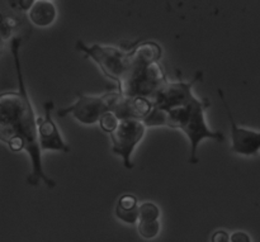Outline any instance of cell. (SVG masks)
I'll use <instances>...</instances> for the list:
<instances>
[{"instance_id":"ba28073f","label":"cell","mask_w":260,"mask_h":242,"mask_svg":"<svg viewBox=\"0 0 260 242\" xmlns=\"http://www.w3.org/2000/svg\"><path fill=\"white\" fill-rule=\"evenodd\" d=\"M53 101L48 100L45 103V118L38 124V144L41 151H62L69 152L70 147L65 144L58 132L57 126L52 119Z\"/></svg>"},{"instance_id":"9c48e42d","label":"cell","mask_w":260,"mask_h":242,"mask_svg":"<svg viewBox=\"0 0 260 242\" xmlns=\"http://www.w3.org/2000/svg\"><path fill=\"white\" fill-rule=\"evenodd\" d=\"M151 111L152 103L147 99L128 98V96L122 95L111 112L118 118V121H123V119L144 121Z\"/></svg>"},{"instance_id":"30bf717a","label":"cell","mask_w":260,"mask_h":242,"mask_svg":"<svg viewBox=\"0 0 260 242\" xmlns=\"http://www.w3.org/2000/svg\"><path fill=\"white\" fill-rule=\"evenodd\" d=\"M29 19L37 27H48L56 19V7L50 0H35L32 8L29 9Z\"/></svg>"},{"instance_id":"e0dca14e","label":"cell","mask_w":260,"mask_h":242,"mask_svg":"<svg viewBox=\"0 0 260 242\" xmlns=\"http://www.w3.org/2000/svg\"><path fill=\"white\" fill-rule=\"evenodd\" d=\"M33 3H35V0H19V2H15V4L20 7L22 10H29L32 8Z\"/></svg>"},{"instance_id":"3957f363","label":"cell","mask_w":260,"mask_h":242,"mask_svg":"<svg viewBox=\"0 0 260 242\" xmlns=\"http://www.w3.org/2000/svg\"><path fill=\"white\" fill-rule=\"evenodd\" d=\"M79 52H84L88 57L93 58L102 73L111 80L121 83L129 68V51L131 48H119L113 46L86 45L84 41H78L75 45Z\"/></svg>"},{"instance_id":"8fae6325","label":"cell","mask_w":260,"mask_h":242,"mask_svg":"<svg viewBox=\"0 0 260 242\" xmlns=\"http://www.w3.org/2000/svg\"><path fill=\"white\" fill-rule=\"evenodd\" d=\"M139 200L135 195L124 194L116 205V216L127 225H135L139 221Z\"/></svg>"},{"instance_id":"9a60e30c","label":"cell","mask_w":260,"mask_h":242,"mask_svg":"<svg viewBox=\"0 0 260 242\" xmlns=\"http://www.w3.org/2000/svg\"><path fill=\"white\" fill-rule=\"evenodd\" d=\"M212 242H230V236L225 231H217L213 233Z\"/></svg>"},{"instance_id":"7c38bea8","label":"cell","mask_w":260,"mask_h":242,"mask_svg":"<svg viewBox=\"0 0 260 242\" xmlns=\"http://www.w3.org/2000/svg\"><path fill=\"white\" fill-rule=\"evenodd\" d=\"M137 230L139 233L144 238H154L156 237L160 231L159 221H139Z\"/></svg>"},{"instance_id":"4fadbf2b","label":"cell","mask_w":260,"mask_h":242,"mask_svg":"<svg viewBox=\"0 0 260 242\" xmlns=\"http://www.w3.org/2000/svg\"><path fill=\"white\" fill-rule=\"evenodd\" d=\"M159 217L160 210L154 203H144L139 207V221H159Z\"/></svg>"},{"instance_id":"2e32d148","label":"cell","mask_w":260,"mask_h":242,"mask_svg":"<svg viewBox=\"0 0 260 242\" xmlns=\"http://www.w3.org/2000/svg\"><path fill=\"white\" fill-rule=\"evenodd\" d=\"M230 242H250V237L244 232H235L230 237Z\"/></svg>"},{"instance_id":"8992f818","label":"cell","mask_w":260,"mask_h":242,"mask_svg":"<svg viewBox=\"0 0 260 242\" xmlns=\"http://www.w3.org/2000/svg\"><path fill=\"white\" fill-rule=\"evenodd\" d=\"M210 107V103L207 101V99H203L201 100L197 106L194 107V109L190 113L189 118H188L187 123L184 124L180 131L184 132L185 136L188 137L190 144V157L189 162L190 164H197L198 157H197V151L198 146H200L201 141L205 139H212L216 140L218 142L225 141V136H223L221 132L217 131H211L208 128L207 123H206L205 119V113L206 108Z\"/></svg>"},{"instance_id":"7a4b0ae2","label":"cell","mask_w":260,"mask_h":242,"mask_svg":"<svg viewBox=\"0 0 260 242\" xmlns=\"http://www.w3.org/2000/svg\"><path fill=\"white\" fill-rule=\"evenodd\" d=\"M168 81L169 80L157 61L150 65L129 67L127 75L118 84L117 90L123 96L145 98L151 101L152 98L167 85Z\"/></svg>"},{"instance_id":"6da1fadb","label":"cell","mask_w":260,"mask_h":242,"mask_svg":"<svg viewBox=\"0 0 260 242\" xmlns=\"http://www.w3.org/2000/svg\"><path fill=\"white\" fill-rule=\"evenodd\" d=\"M22 38L14 37L10 42V51L14 58L18 78V91L0 94V141L9 144L12 140H20L29 155L32 172L28 177L30 185H38L42 180L48 188H55L56 183L47 177L42 167V151L38 144V124L42 119L36 116L23 80L19 48Z\"/></svg>"},{"instance_id":"277c9868","label":"cell","mask_w":260,"mask_h":242,"mask_svg":"<svg viewBox=\"0 0 260 242\" xmlns=\"http://www.w3.org/2000/svg\"><path fill=\"white\" fill-rule=\"evenodd\" d=\"M121 96L118 90H112L95 96L78 94V100L73 106L57 111V117L71 114L80 123L90 126L99 122L103 114L111 112Z\"/></svg>"},{"instance_id":"5bb4252c","label":"cell","mask_w":260,"mask_h":242,"mask_svg":"<svg viewBox=\"0 0 260 242\" xmlns=\"http://www.w3.org/2000/svg\"><path fill=\"white\" fill-rule=\"evenodd\" d=\"M118 123H119L118 118H117L112 112H108V113L103 114V117L99 119V126H101V128L103 129L104 132H107V133L113 132L114 129H116V127L118 126Z\"/></svg>"},{"instance_id":"52a82bcc","label":"cell","mask_w":260,"mask_h":242,"mask_svg":"<svg viewBox=\"0 0 260 242\" xmlns=\"http://www.w3.org/2000/svg\"><path fill=\"white\" fill-rule=\"evenodd\" d=\"M218 95H220L221 100H222L223 106H225L229 119H230L231 123V139H233V147H231V150L234 152H236V154L244 155V156H253V155H256L260 150V132L240 128L236 124V122L234 121V117L231 114L229 104L226 103L223 91L221 89H218Z\"/></svg>"},{"instance_id":"5b68a950","label":"cell","mask_w":260,"mask_h":242,"mask_svg":"<svg viewBox=\"0 0 260 242\" xmlns=\"http://www.w3.org/2000/svg\"><path fill=\"white\" fill-rule=\"evenodd\" d=\"M147 127L141 119H123L119 121L118 126L109 133L112 141V151L123 160L127 170L134 169L131 156L137 145L144 139Z\"/></svg>"}]
</instances>
